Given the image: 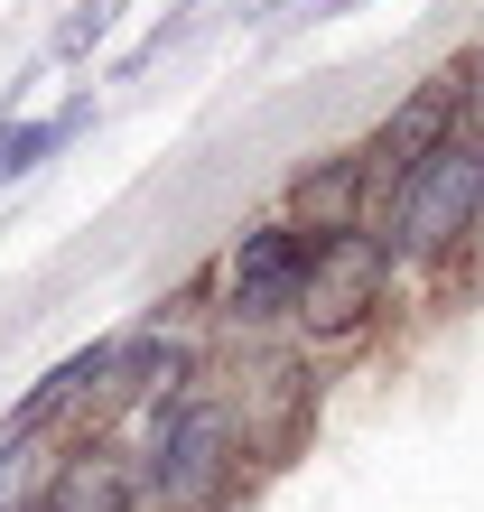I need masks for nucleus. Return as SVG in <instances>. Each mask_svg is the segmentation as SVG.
<instances>
[{
	"label": "nucleus",
	"mask_w": 484,
	"mask_h": 512,
	"mask_svg": "<svg viewBox=\"0 0 484 512\" xmlns=\"http://www.w3.org/2000/svg\"><path fill=\"white\" fill-rule=\"evenodd\" d=\"M38 512H149V503H140L131 438L75 429V438L47 457V475H38Z\"/></svg>",
	"instance_id": "nucleus-8"
},
{
	"label": "nucleus",
	"mask_w": 484,
	"mask_h": 512,
	"mask_svg": "<svg viewBox=\"0 0 484 512\" xmlns=\"http://www.w3.org/2000/svg\"><path fill=\"white\" fill-rule=\"evenodd\" d=\"M317 243L298 233L289 215H261L242 224L233 243L215 252V270L196 280V308L224 326L233 345H261V336H289V308H298V280H308Z\"/></svg>",
	"instance_id": "nucleus-3"
},
{
	"label": "nucleus",
	"mask_w": 484,
	"mask_h": 512,
	"mask_svg": "<svg viewBox=\"0 0 484 512\" xmlns=\"http://www.w3.org/2000/svg\"><path fill=\"white\" fill-rule=\"evenodd\" d=\"M84 122H94V84H84L75 103H56V112H19V122L0 131V196H10V187H28V177H38V168H47L56 149L84 131Z\"/></svg>",
	"instance_id": "nucleus-10"
},
{
	"label": "nucleus",
	"mask_w": 484,
	"mask_h": 512,
	"mask_svg": "<svg viewBox=\"0 0 484 512\" xmlns=\"http://www.w3.org/2000/svg\"><path fill=\"white\" fill-rule=\"evenodd\" d=\"M196 10H205V0H196Z\"/></svg>",
	"instance_id": "nucleus-15"
},
{
	"label": "nucleus",
	"mask_w": 484,
	"mask_h": 512,
	"mask_svg": "<svg viewBox=\"0 0 484 512\" xmlns=\"http://www.w3.org/2000/svg\"><path fill=\"white\" fill-rule=\"evenodd\" d=\"M280 215L308 233V243L363 233V224H373V177H363V159H354V149H317V159H298V168H289Z\"/></svg>",
	"instance_id": "nucleus-9"
},
{
	"label": "nucleus",
	"mask_w": 484,
	"mask_h": 512,
	"mask_svg": "<svg viewBox=\"0 0 484 512\" xmlns=\"http://www.w3.org/2000/svg\"><path fill=\"white\" fill-rule=\"evenodd\" d=\"M103 373H112V336H94V345H75V354H56V364L19 391L10 410H0V438L10 447H56V438H75L84 419H94V391H103Z\"/></svg>",
	"instance_id": "nucleus-6"
},
{
	"label": "nucleus",
	"mask_w": 484,
	"mask_h": 512,
	"mask_svg": "<svg viewBox=\"0 0 484 512\" xmlns=\"http://www.w3.org/2000/svg\"><path fill=\"white\" fill-rule=\"evenodd\" d=\"M215 391H224V410H233V429H242V457H252V475H261V466H289L298 447H308L317 410H326L317 354H298L289 336L242 345V364L215 373Z\"/></svg>",
	"instance_id": "nucleus-5"
},
{
	"label": "nucleus",
	"mask_w": 484,
	"mask_h": 512,
	"mask_svg": "<svg viewBox=\"0 0 484 512\" xmlns=\"http://www.w3.org/2000/svg\"><path fill=\"white\" fill-rule=\"evenodd\" d=\"M131 466H140V503L149 512H233L252 494V457H242V429L224 410L215 373L196 391H177L168 410H149L131 429Z\"/></svg>",
	"instance_id": "nucleus-1"
},
{
	"label": "nucleus",
	"mask_w": 484,
	"mask_h": 512,
	"mask_svg": "<svg viewBox=\"0 0 484 512\" xmlns=\"http://www.w3.org/2000/svg\"><path fill=\"white\" fill-rule=\"evenodd\" d=\"M317 10H326V19H345V10H363V0H317Z\"/></svg>",
	"instance_id": "nucleus-14"
},
{
	"label": "nucleus",
	"mask_w": 484,
	"mask_h": 512,
	"mask_svg": "<svg viewBox=\"0 0 484 512\" xmlns=\"http://www.w3.org/2000/svg\"><path fill=\"white\" fill-rule=\"evenodd\" d=\"M438 75H447V103H457V131H466V140H484V38H466Z\"/></svg>",
	"instance_id": "nucleus-12"
},
{
	"label": "nucleus",
	"mask_w": 484,
	"mask_h": 512,
	"mask_svg": "<svg viewBox=\"0 0 484 512\" xmlns=\"http://www.w3.org/2000/svg\"><path fill=\"white\" fill-rule=\"evenodd\" d=\"M187 19H196V0H177V10H168L159 28H149V38H140V47H131V75H140V66H159V56H168L177 38H187Z\"/></svg>",
	"instance_id": "nucleus-13"
},
{
	"label": "nucleus",
	"mask_w": 484,
	"mask_h": 512,
	"mask_svg": "<svg viewBox=\"0 0 484 512\" xmlns=\"http://www.w3.org/2000/svg\"><path fill=\"white\" fill-rule=\"evenodd\" d=\"M401 261H391V243L373 224L363 233H336V243H317L308 261V280H298V308H289V345L298 354H345L363 345L373 326L401 308Z\"/></svg>",
	"instance_id": "nucleus-4"
},
{
	"label": "nucleus",
	"mask_w": 484,
	"mask_h": 512,
	"mask_svg": "<svg viewBox=\"0 0 484 512\" xmlns=\"http://www.w3.org/2000/svg\"><path fill=\"white\" fill-rule=\"evenodd\" d=\"M373 233L391 243L401 280H447V270H466V252L484 243V140L447 131L429 159L410 168V187L373 215Z\"/></svg>",
	"instance_id": "nucleus-2"
},
{
	"label": "nucleus",
	"mask_w": 484,
	"mask_h": 512,
	"mask_svg": "<svg viewBox=\"0 0 484 512\" xmlns=\"http://www.w3.org/2000/svg\"><path fill=\"white\" fill-rule=\"evenodd\" d=\"M447 131H457V103H447V75H429V84H410V94H401V103H391L373 131L354 140L363 177H373V215H382V205L410 187V168L429 159V149H438Z\"/></svg>",
	"instance_id": "nucleus-7"
},
{
	"label": "nucleus",
	"mask_w": 484,
	"mask_h": 512,
	"mask_svg": "<svg viewBox=\"0 0 484 512\" xmlns=\"http://www.w3.org/2000/svg\"><path fill=\"white\" fill-rule=\"evenodd\" d=\"M112 28H121V0H75V10L56 19V38H47V56H56V66H84V56H94V47L112 38Z\"/></svg>",
	"instance_id": "nucleus-11"
}]
</instances>
